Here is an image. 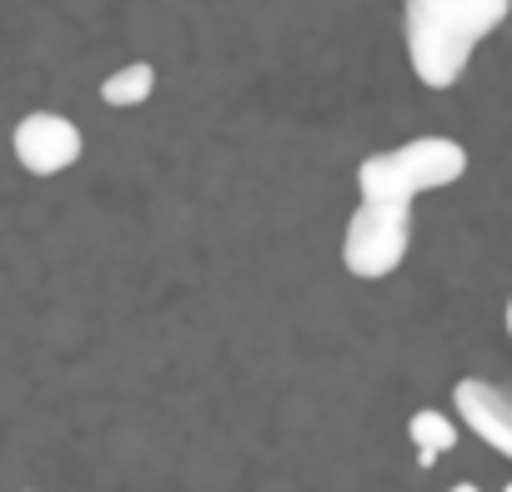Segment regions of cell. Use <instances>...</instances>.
I'll return each mask as SVG.
<instances>
[{
	"label": "cell",
	"instance_id": "cell-9",
	"mask_svg": "<svg viewBox=\"0 0 512 492\" xmlns=\"http://www.w3.org/2000/svg\"><path fill=\"white\" fill-rule=\"evenodd\" d=\"M507 337H512V297H507Z\"/></svg>",
	"mask_w": 512,
	"mask_h": 492
},
{
	"label": "cell",
	"instance_id": "cell-1",
	"mask_svg": "<svg viewBox=\"0 0 512 492\" xmlns=\"http://www.w3.org/2000/svg\"><path fill=\"white\" fill-rule=\"evenodd\" d=\"M512 0H402L407 61L422 86L447 91L462 81L472 51L507 21Z\"/></svg>",
	"mask_w": 512,
	"mask_h": 492
},
{
	"label": "cell",
	"instance_id": "cell-7",
	"mask_svg": "<svg viewBox=\"0 0 512 492\" xmlns=\"http://www.w3.org/2000/svg\"><path fill=\"white\" fill-rule=\"evenodd\" d=\"M151 91H156V66L151 61H131V66H121V71H111L101 81V101L116 106V111L151 101Z\"/></svg>",
	"mask_w": 512,
	"mask_h": 492
},
{
	"label": "cell",
	"instance_id": "cell-8",
	"mask_svg": "<svg viewBox=\"0 0 512 492\" xmlns=\"http://www.w3.org/2000/svg\"><path fill=\"white\" fill-rule=\"evenodd\" d=\"M452 492H477V487H472V482H457V487H452Z\"/></svg>",
	"mask_w": 512,
	"mask_h": 492
},
{
	"label": "cell",
	"instance_id": "cell-3",
	"mask_svg": "<svg viewBox=\"0 0 512 492\" xmlns=\"http://www.w3.org/2000/svg\"><path fill=\"white\" fill-rule=\"evenodd\" d=\"M412 246V206H372L362 201L342 231V267L357 282H382L402 267Z\"/></svg>",
	"mask_w": 512,
	"mask_h": 492
},
{
	"label": "cell",
	"instance_id": "cell-5",
	"mask_svg": "<svg viewBox=\"0 0 512 492\" xmlns=\"http://www.w3.org/2000/svg\"><path fill=\"white\" fill-rule=\"evenodd\" d=\"M452 407H457L467 432H477L492 452L512 457V392L507 387L482 382V377H462L452 387Z\"/></svg>",
	"mask_w": 512,
	"mask_h": 492
},
{
	"label": "cell",
	"instance_id": "cell-6",
	"mask_svg": "<svg viewBox=\"0 0 512 492\" xmlns=\"http://www.w3.org/2000/svg\"><path fill=\"white\" fill-rule=\"evenodd\" d=\"M407 437H412V447H417V462L432 467L442 452L457 447V422L442 417V412H432V407H422V412L407 417Z\"/></svg>",
	"mask_w": 512,
	"mask_h": 492
},
{
	"label": "cell",
	"instance_id": "cell-10",
	"mask_svg": "<svg viewBox=\"0 0 512 492\" xmlns=\"http://www.w3.org/2000/svg\"><path fill=\"white\" fill-rule=\"evenodd\" d=\"M502 492H512V482H507V487H502Z\"/></svg>",
	"mask_w": 512,
	"mask_h": 492
},
{
	"label": "cell",
	"instance_id": "cell-4",
	"mask_svg": "<svg viewBox=\"0 0 512 492\" xmlns=\"http://www.w3.org/2000/svg\"><path fill=\"white\" fill-rule=\"evenodd\" d=\"M11 151L16 161L31 171V176H61L81 161L86 141H81V126L61 111H31L16 121L11 131Z\"/></svg>",
	"mask_w": 512,
	"mask_h": 492
},
{
	"label": "cell",
	"instance_id": "cell-2",
	"mask_svg": "<svg viewBox=\"0 0 512 492\" xmlns=\"http://www.w3.org/2000/svg\"><path fill=\"white\" fill-rule=\"evenodd\" d=\"M467 171V151L452 136H417L397 151L367 156L357 166V191L372 206H412L422 191L452 186Z\"/></svg>",
	"mask_w": 512,
	"mask_h": 492
}]
</instances>
